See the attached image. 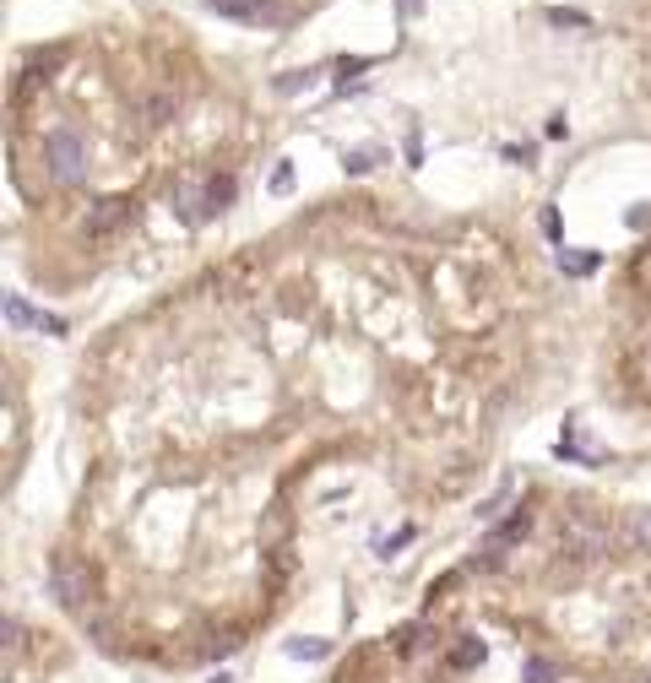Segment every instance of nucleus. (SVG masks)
Here are the masks:
<instances>
[{
	"label": "nucleus",
	"instance_id": "4468645a",
	"mask_svg": "<svg viewBox=\"0 0 651 683\" xmlns=\"http://www.w3.org/2000/svg\"><path fill=\"white\" fill-rule=\"evenodd\" d=\"M548 22H559V28H592V17H586V12H564V6H554Z\"/></svg>",
	"mask_w": 651,
	"mask_h": 683
},
{
	"label": "nucleus",
	"instance_id": "dca6fc26",
	"mask_svg": "<svg viewBox=\"0 0 651 683\" xmlns=\"http://www.w3.org/2000/svg\"><path fill=\"white\" fill-rule=\"evenodd\" d=\"M293 190V163H277L272 169V195H288Z\"/></svg>",
	"mask_w": 651,
	"mask_h": 683
},
{
	"label": "nucleus",
	"instance_id": "5701e85b",
	"mask_svg": "<svg viewBox=\"0 0 651 683\" xmlns=\"http://www.w3.org/2000/svg\"><path fill=\"white\" fill-rule=\"evenodd\" d=\"M397 6H402V17H418V12H424V0H397Z\"/></svg>",
	"mask_w": 651,
	"mask_h": 683
},
{
	"label": "nucleus",
	"instance_id": "b1692460",
	"mask_svg": "<svg viewBox=\"0 0 651 683\" xmlns=\"http://www.w3.org/2000/svg\"><path fill=\"white\" fill-rule=\"evenodd\" d=\"M212 683H234V678H228V672H218V678H212Z\"/></svg>",
	"mask_w": 651,
	"mask_h": 683
},
{
	"label": "nucleus",
	"instance_id": "39448f33",
	"mask_svg": "<svg viewBox=\"0 0 651 683\" xmlns=\"http://www.w3.org/2000/svg\"><path fill=\"white\" fill-rule=\"evenodd\" d=\"M478 662H483V640H478V635H456V646H450L445 667H450V672H473Z\"/></svg>",
	"mask_w": 651,
	"mask_h": 683
},
{
	"label": "nucleus",
	"instance_id": "6e6552de",
	"mask_svg": "<svg viewBox=\"0 0 651 683\" xmlns=\"http://www.w3.org/2000/svg\"><path fill=\"white\" fill-rule=\"evenodd\" d=\"M559 271H570V277L597 271V250H559Z\"/></svg>",
	"mask_w": 651,
	"mask_h": 683
},
{
	"label": "nucleus",
	"instance_id": "7ed1b4c3",
	"mask_svg": "<svg viewBox=\"0 0 651 683\" xmlns=\"http://www.w3.org/2000/svg\"><path fill=\"white\" fill-rule=\"evenodd\" d=\"M136 218V201L130 195H103V201H93V212L82 218V228L93 234V239H103V234H114L119 223H130Z\"/></svg>",
	"mask_w": 651,
	"mask_h": 683
},
{
	"label": "nucleus",
	"instance_id": "2eb2a0df",
	"mask_svg": "<svg viewBox=\"0 0 651 683\" xmlns=\"http://www.w3.org/2000/svg\"><path fill=\"white\" fill-rule=\"evenodd\" d=\"M505 499H510V483H499V489H494V494H489V499H483V505H478V515H483V521H494V515H499V505H505Z\"/></svg>",
	"mask_w": 651,
	"mask_h": 683
},
{
	"label": "nucleus",
	"instance_id": "423d86ee",
	"mask_svg": "<svg viewBox=\"0 0 651 683\" xmlns=\"http://www.w3.org/2000/svg\"><path fill=\"white\" fill-rule=\"evenodd\" d=\"M228 201H234V174H212L207 179V218L228 212Z\"/></svg>",
	"mask_w": 651,
	"mask_h": 683
},
{
	"label": "nucleus",
	"instance_id": "aec40b11",
	"mask_svg": "<svg viewBox=\"0 0 651 683\" xmlns=\"http://www.w3.org/2000/svg\"><path fill=\"white\" fill-rule=\"evenodd\" d=\"M630 537H635V548H651V515H646V521H640Z\"/></svg>",
	"mask_w": 651,
	"mask_h": 683
},
{
	"label": "nucleus",
	"instance_id": "412c9836",
	"mask_svg": "<svg viewBox=\"0 0 651 683\" xmlns=\"http://www.w3.org/2000/svg\"><path fill=\"white\" fill-rule=\"evenodd\" d=\"M364 65H369V60H342V65H337V71H342V87H348V77H358V71H364Z\"/></svg>",
	"mask_w": 651,
	"mask_h": 683
},
{
	"label": "nucleus",
	"instance_id": "9d476101",
	"mask_svg": "<svg viewBox=\"0 0 651 683\" xmlns=\"http://www.w3.org/2000/svg\"><path fill=\"white\" fill-rule=\"evenodd\" d=\"M293 662H320V656H332V640H288L283 646Z\"/></svg>",
	"mask_w": 651,
	"mask_h": 683
},
{
	"label": "nucleus",
	"instance_id": "ddd939ff",
	"mask_svg": "<svg viewBox=\"0 0 651 683\" xmlns=\"http://www.w3.org/2000/svg\"><path fill=\"white\" fill-rule=\"evenodd\" d=\"M6 320H12L17 331H22V325H38V315L22 304V293H6Z\"/></svg>",
	"mask_w": 651,
	"mask_h": 683
},
{
	"label": "nucleus",
	"instance_id": "4be33fe9",
	"mask_svg": "<svg viewBox=\"0 0 651 683\" xmlns=\"http://www.w3.org/2000/svg\"><path fill=\"white\" fill-rule=\"evenodd\" d=\"M651 223V207H630V228H646Z\"/></svg>",
	"mask_w": 651,
	"mask_h": 683
},
{
	"label": "nucleus",
	"instance_id": "9b49d317",
	"mask_svg": "<svg viewBox=\"0 0 651 683\" xmlns=\"http://www.w3.org/2000/svg\"><path fill=\"white\" fill-rule=\"evenodd\" d=\"M375 163H380V147H353V152L342 158V169H348V174H369Z\"/></svg>",
	"mask_w": 651,
	"mask_h": 683
},
{
	"label": "nucleus",
	"instance_id": "f3484780",
	"mask_svg": "<svg viewBox=\"0 0 651 683\" xmlns=\"http://www.w3.org/2000/svg\"><path fill=\"white\" fill-rule=\"evenodd\" d=\"M391 646H397V656H413V646H418V630L408 624V630H397L391 635Z\"/></svg>",
	"mask_w": 651,
	"mask_h": 683
},
{
	"label": "nucleus",
	"instance_id": "6ab92c4d",
	"mask_svg": "<svg viewBox=\"0 0 651 683\" xmlns=\"http://www.w3.org/2000/svg\"><path fill=\"white\" fill-rule=\"evenodd\" d=\"M38 331H49V336H65V320H60V315H38Z\"/></svg>",
	"mask_w": 651,
	"mask_h": 683
},
{
	"label": "nucleus",
	"instance_id": "f257e3e1",
	"mask_svg": "<svg viewBox=\"0 0 651 683\" xmlns=\"http://www.w3.org/2000/svg\"><path fill=\"white\" fill-rule=\"evenodd\" d=\"M44 174L54 185H82L87 179V142H82L71 125H54L44 136Z\"/></svg>",
	"mask_w": 651,
	"mask_h": 683
},
{
	"label": "nucleus",
	"instance_id": "0eeeda50",
	"mask_svg": "<svg viewBox=\"0 0 651 683\" xmlns=\"http://www.w3.org/2000/svg\"><path fill=\"white\" fill-rule=\"evenodd\" d=\"M218 17H234V22H260V0H207Z\"/></svg>",
	"mask_w": 651,
	"mask_h": 683
},
{
	"label": "nucleus",
	"instance_id": "20e7f679",
	"mask_svg": "<svg viewBox=\"0 0 651 683\" xmlns=\"http://www.w3.org/2000/svg\"><path fill=\"white\" fill-rule=\"evenodd\" d=\"M174 114H179V93H174V87H163V93H147V98H142V125H147V130L169 125Z\"/></svg>",
	"mask_w": 651,
	"mask_h": 683
},
{
	"label": "nucleus",
	"instance_id": "1a4fd4ad",
	"mask_svg": "<svg viewBox=\"0 0 651 683\" xmlns=\"http://www.w3.org/2000/svg\"><path fill=\"white\" fill-rule=\"evenodd\" d=\"M527 531H532V515H527V510H515V515H510L505 526H494V537H489V542H494V548H505V542L527 537Z\"/></svg>",
	"mask_w": 651,
	"mask_h": 683
},
{
	"label": "nucleus",
	"instance_id": "f8f14e48",
	"mask_svg": "<svg viewBox=\"0 0 651 683\" xmlns=\"http://www.w3.org/2000/svg\"><path fill=\"white\" fill-rule=\"evenodd\" d=\"M521 683H554V662H548V656H527V667H521Z\"/></svg>",
	"mask_w": 651,
	"mask_h": 683
},
{
	"label": "nucleus",
	"instance_id": "a211bd4d",
	"mask_svg": "<svg viewBox=\"0 0 651 683\" xmlns=\"http://www.w3.org/2000/svg\"><path fill=\"white\" fill-rule=\"evenodd\" d=\"M413 537H418V531H413V526H402V531H397V537H391V542H385V548H380V554L391 559V554H397V548H408V542H413Z\"/></svg>",
	"mask_w": 651,
	"mask_h": 683
},
{
	"label": "nucleus",
	"instance_id": "f03ea898",
	"mask_svg": "<svg viewBox=\"0 0 651 683\" xmlns=\"http://www.w3.org/2000/svg\"><path fill=\"white\" fill-rule=\"evenodd\" d=\"M49 586H54L60 607H71V613H87V607L98 602V575H93V564H82V559H71V554H54V559H49Z\"/></svg>",
	"mask_w": 651,
	"mask_h": 683
}]
</instances>
